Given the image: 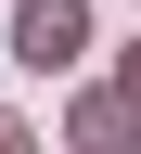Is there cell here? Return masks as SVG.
I'll return each instance as SVG.
<instances>
[{"label": "cell", "instance_id": "cell-1", "mask_svg": "<svg viewBox=\"0 0 141 154\" xmlns=\"http://www.w3.org/2000/svg\"><path fill=\"white\" fill-rule=\"evenodd\" d=\"M13 51H26V64H77V51H90V13H77V0H26V13H13Z\"/></svg>", "mask_w": 141, "mask_h": 154}]
</instances>
